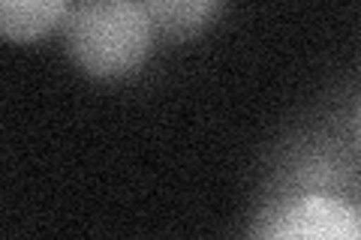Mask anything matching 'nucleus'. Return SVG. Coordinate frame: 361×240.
<instances>
[{
  "instance_id": "f03ea898",
  "label": "nucleus",
  "mask_w": 361,
  "mask_h": 240,
  "mask_svg": "<svg viewBox=\"0 0 361 240\" xmlns=\"http://www.w3.org/2000/svg\"><path fill=\"white\" fill-rule=\"evenodd\" d=\"M253 234L274 240H361V210L343 198L304 192L268 208Z\"/></svg>"
},
{
  "instance_id": "39448f33",
  "label": "nucleus",
  "mask_w": 361,
  "mask_h": 240,
  "mask_svg": "<svg viewBox=\"0 0 361 240\" xmlns=\"http://www.w3.org/2000/svg\"><path fill=\"white\" fill-rule=\"evenodd\" d=\"M358 127H361V108H358Z\"/></svg>"
},
{
  "instance_id": "f257e3e1",
  "label": "nucleus",
  "mask_w": 361,
  "mask_h": 240,
  "mask_svg": "<svg viewBox=\"0 0 361 240\" xmlns=\"http://www.w3.org/2000/svg\"><path fill=\"white\" fill-rule=\"evenodd\" d=\"M63 49L85 75L118 82L151 57L154 25L135 0H78L63 21Z\"/></svg>"
},
{
  "instance_id": "7ed1b4c3",
  "label": "nucleus",
  "mask_w": 361,
  "mask_h": 240,
  "mask_svg": "<svg viewBox=\"0 0 361 240\" xmlns=\"http://www.w3.org/2000/svg\"><path fill=\"white\" fill-rule=\"evenodd\" d=\"M70 15V0H0V30L13 42H37Z\"/></svg>"
},
{
  "instance_id": "20e7f679",
  "label": "nucleus",
  "mask_w": 361,
  "mask_h": 240,
  "mask_svg": "<svg viewBox=\"0 0 361 240\" xmlns=\"http://www.w3.org/2000/svg\"><path fill=\"white\" fill-rule=\"evenodd\" d=\"M154 30L169 39H190L202 33L220 13L223 0H135Z\"/></svg>"
}]
</instances>
